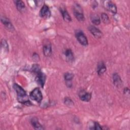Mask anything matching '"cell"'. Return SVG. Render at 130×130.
Listing matches in <instances>:
<instances>
[{
    "mask_svg": "<svg viewBox=\"0 0 130 130\" xmlns=\"http://www.w3.org/2000/svg\"><path fill=\"white\" fill-rule=\"evenodd\" d=\"M75 36L77 40L81 45L84 46L88 45V40L82 30L80 29L77 30L75 31Z\"/></svg>",
    "mask_w": 130,
    "mask_h": 130,
    "instance_id": "277c9868",
    "label": "cell"
},
{
    "mask_svg": "<svg viewBox=\"0 0 130 130\" xmlns=\"http://www.w3.org/2000/svg\"><path fill=\"white\" fill-rule=\"evenodd\" d=\"M32 58H33V59L35 60V61H38L39 60V55L37 54V53H34V54H33V55H32Z\"/></svg>",
    "mask_w": 130,
    "mask_h": 130,
    "instance_id": "d4e9b609",
    "label": "cell"
},
{
    "mask_svg": "<svg viewBox=\"0 0 130 130\" xmlns=\"http://www.w3.org/2000/svg\"><path fill=\"white\" fill-rule=\"evenodd\" d=\"M101 19L102 21L106 24H109L110 22V19L108 15L105 13H103L101 14Z\"/></svg>",
    "mask_w": 130,
    "mask_h": 130,
    "instance_id": "44dd1931",
    "label": "cell"
},
{
    "mask_svg": "<svg viewBox=\"0 0 130 130\" xmlns=\"http://www.w3.org/2000/svg\"><path fill=\"white\" fill-rule=\"evenodd\" d=\"M107 68L103 62H100L97 66V73L99 76H101L106 71Z\"/></svg>",
    "mask_w": 130,
    "mask_h": 130,
    "instance_id": "e0dca14e",
    "label": "cell"
},
{
    "mask_svg": "<svg viewBox=\"0 0 130 130\" xmlns=\"http://www.w3.org/2000/svg\"><path fill=\"white\" fill-rule=\"evenodd\" d=\"M1 22L4 25L5 28L9 31L13 32L15 30V28L10 21V19L5 16H1Z\"/></svg>",
    "mask_w": 130,
    "mask_h": 130,
    "instance_id": "5b68a950",
    "label": "cell"
},
{
    "mask_svg": "<svg viewBox=\"0 0 130 130\" xmlns=\"http://www.w3.org/2000/svg\"><path fill=\"white\" fill-rule=\"evenodd\" d=\"M103 127L101 126V125L99 124L98 122H94V125L92 126V127L91 128V129H95V130H98V129H102Z\"/></svg>",
    "mask_w": 130,
    "mask_h": 130,
    "instance_id": "cb8c5ba5",
    "label": "cell"
},
{
    "mask_svg": "<svg viewBox=\"0 0 130 130\" xmlns=\"http://www.w3.org/2000/svg\"><path fill=\"white\" fill-rule=\"evenodd\" d=\"M90 20L91 22L95 25H98L101 23V19L99 16L96 14H92L90 16Z\"/></svg>",
    "mask_w": 130,
    "mask_h": 130,
    "instance_id": "ac0fdd59",
    "label": "cell"
},
{
    "mask_svg": "<svg viewBox=\"0 0 130 130\" xmlns=\"http://www.w3.org/2000/svg\"><path fill=\"white\" fill-rule=\"evenodd\" d=\"M30 123L31 125L35 129H44V128L43 126L39 123V120L37 118L33 117L31 119Z\"/></svg>",
    "mask_w": 130,
    "mask_h": 130,
    "instance_id": "9a60e30c",
    "label": "cell"
},
{
    "mask_svg": "<svg viewBox=\"0 0 130 130\" xmlns=\"http://www.w3.org/2000/svg\"><path fill=\"white\" fill-rule=\"evenodd\" d=\"M1 46L5 51L8 52L9 51V45L7 41L5 39H2L1 41Z\"/></svg>",
    "mask_w": 130,
    "mask_h": 130,
    "instance_id": "603a6c76",
    "label": "cell"
},
{
    "mask_svg": "<svg viewBox=\"0 0 130 130\" xmlns=\"http://www.w3.org/2000/svg\"><path fill=\"white\" fill-rule=\"evenodd\" d=\"M46 80V76L45 74H44L42 72L37 74L35 78V80L36 82L39 85H40L42 87H44L45 83Z\"/></svg>",
    "mask_w": 130,
    "mask_h": 130,
    "instance_id": "ba28073f",
    "label": "cell"
},
{
    "mask_svg": "<svg viewBox=\"0 0 130 130\" xmlns=\"http://www.w3.org/2000/svg\"><path fill=\"white\" fill-rule=\"evenodd\" d=\"M123 93L124 94H129V88H127V87H125L124 88V90H123Z\"/></svg>",
    "mask_w": 130,
    "mask_h": 130,
    "instance_id": "484cf974",
    "label": "cell"
},
{
    "mask_svg": "<svg viewBox=\"0 0 130 130\" xmlns=\"http://www.w3.org/2000/svg\"><path fill=\"white\" fill-rule=\"evenodd\" d=\"M43 51L44 55L46 57H49L52 55V46L49 41L45 42V44H44L43 47Z\"/></svg>",
    "mask_w": 130,
    "mask_h": 130,
    "instance_id": "52a82bcc",
    "label": "cell"
},
{
    "mask_svg": "<svg viewBox=\"0 0 130 130\" xmlns=\"http://www.w3.org/2000/svg\"><path fill=\"white\" fill-rule=\"evenodd\" d=\"M15 4L17 9L19 12L20 13H24L26 11V7L23 1L21 0L16 1H15Z\"/></svg>",
    "mask_w": 130,
    "mask_h": 130,
    "instance_id": "4fadbf2b",
    "label": "cell"
},
{
    "mask_svg": "<svg viewBox=\"0 0 130 130\" xmlns=\"http://www.w3.org/2000/svg\"><path fill=\"white\" fill-rule=\"evenodd\" d=\"M88 30L96 38H101L103 36L102 32L95 26L90 25L88 27Z\"/></svg>",
    "mask_w": 130,
    "mask_h": 130,
    "instance_id": "9c48e42d",
    "label": "cell"
},
{
    "mask_svg": "<svg viewBox=\"0 0 130 130\" xmlns=\"http://www.w3.org/2000/svg\"><path fill=\"white\" fill-rule=\"evenodd\" d=\"M106 9L113 14H116L117 11V7L115 3L111 1H108L105 4Z\"/></svg>",
    "mask_w": 130,
    "mask_h": 130,
    "instance_id": "8fae6325",
    "label": "cell"
},
{
    "mask_svg": "<svg viewBox=\"0 0 130 130\" xmlns=\"http://www.w3.org/2000/svg\"><path fill=\"white\" fill-rule=\"evenodd\" d=\"M79 96L81 101L88 102L91 99V93L82 90L79 93Z\"/></svg>",
    "mask_w": 130,
    "mask_h": 130,
    "instance_id": "30bf717a",
    "label": "cell"
},
{
    "mask_svg": "<svg viewBox=\"0 0 130 130\" xmlns=\"http://www.w3.org/2000/svg\"><path fill=\"white\" fill-rule=\"evenodd\" d=\"M73 78H74V74L71 73L67 72L64 74V79L66 82L71 81L73 79Z\"/></svg>",
    "mask_w": 130,
    "mask_h": 130,
    "instance_id": "7402d4cb",
    "label": "cell"
},
{
    "mask_svg": "<svg viewBox=\"0 0 130 130\" xmlns=\"http://www.w3.org/2000/svg\"><path fill=\"white\" fill-rule=\"evenodd\" d=\"M13 88L15 89L17 94V101L22 104L27 105H31L30 101L28 100V96L26 94L24 89L20 85L16 83L13 84Z\"/></svg>",
    "mask_w": 130,
    "mask_h": 130,
    "instance_id": "6da1fadb",
    "label": "cell"
},
{
    "mask_svg": "<svg viewBox=\"0 0 130 130\" xmlns=\"http://www.w3.org/2000/svg\"><path fill=\"white\" fill-rule=\"evenodd\" d=\"M29 97L31 100L35 101L39 103H41L43 99L42 92L39 87L35 88L30 92Z\"/></svg>",
    "mask_w": 130,
    "mask_h": 130,
    "instance_id": "7a4b0ae2",
    "label": "cell"
},
{
    "mask_svg": "<svg viewBox=\"0 0 130 130\" xmlns=\"http://www.w3.org/2000/svg\"><path fill=\"white\" fill-rule=\"evenodd\" d=\"M64 104L68 107H73L74 105L73 101L69 97H66L64 99Z\"/></svg>",
    "mask_w": 130,
    "mask_h": 130,
    "instance_id": "ffe728a7",
    "label": "cell"
},
{
    "mask_svg": "<svg viewBox=\"0 0 130 130\" xmlns=\"http://www.w3.org/2000/svg\"><path fill=\"white\" fill-rule=\"evenodd\" d=\"M60 12L62 15L63 20L68 22H70L72 21V18L70 14L68 13L67 10L64 8H60Z\"/></svg>",
    "mask_w": 130,
    "mask_h": 130,
    "instance_id": "5bb4252c",
    "label": "cell"
},
{
    "mask_svg": "<svg viewBox=\"0 0 130 130\" xmlns=\"http://www.w3.org/2000/svg\"><path fill=\"white\" fill-rule=\"evenodd\" d=\"M81 8H82L78 4H75L73 8L74 14L75 18L77 19V20L81 22L85 20V17Z\"/></svg>",
    "mask_w": 130,
    "mask_h": 130,
    "instance_id": "3957f363",
    "label": "cell"
},
{
    "mask_svg": "<svg viewBox=\"0 0 130 130\" xmlns=\"http://www.w3.org/2000/svg\"><path fill=\"white\" fill-rule=\"evenodd\" d=\"M66 60L68 62H72L74 60V56L73 52L71 49H67L64 52Z\"/></svg>",
    "mask_w": 130,
    "mask_h": 130,
    "instance_id": "2e32d148",
    "label": "cell"
},
{
    "mask_svg": "<svg viewBox=\"0 0 130 130\" xmlns=\"http://www.w3.org/2000/svg\"><path fill=\"white\" fill-rule=\"evenodd\" d=\"M31 70L32 72L37 74L41 72V67L38 64H34L31 67Z\"/></svg>",
    "mask_w": 130,
    "mask_h": 130,
    "instance_id": "d6986e66",
    "label": "cell"
},
{
    "mask_svg": "<svg viewBox=\"0 0 130 130\" xmlns=\"http://www.w3.org/2000/svg\"><path fill=\"white\" fill-rule=\"evenodd\" d=\"M113 82L114 85L117 87H120L122 84V80L119 75L117 73H114L113 74Z\"/></svg>",
    "mask_w": 130,
    "mask_h": 130,
    "instance_id": "7c38bea8",
    "label": "cell"
},
{
    "mask_svg": "<svg viewBox=\"0 0 130 130\" xmlns=\"http://www.w3.org/2000/svg\"><path fill=\"white\" fill-rule=\"evenodd\" d=\"M40 17L44 18H49L51 16V11L49 7L44 4L41 8L40 11Z\"/></svg>",
    "mask_w": 130,
    "mask_h": 130,
    "instance_id": "8992f818",
    "label": "cell"
}]
</instances>
